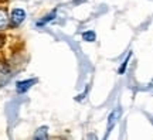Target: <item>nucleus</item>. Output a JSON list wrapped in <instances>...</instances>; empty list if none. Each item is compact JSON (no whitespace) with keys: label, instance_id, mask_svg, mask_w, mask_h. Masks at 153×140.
<instances>
[{"label":"nucleus","instance_id":"1","mask_svg":"<svg viewBox=\"0 0 153 140\" xmlns=\"http://www.w3.org/2000/svg\"><path fill=\"white\" fill-rule=\"evenodd\" d=\"M24 19H26V13H24V10H22V9H14V10L11 11L10 21L14 27L20 26V24L24 21Z\"/></svg>","mask_w":153,"mask_h":140},{"label":"nucleus","instance_id":"8","mask_svg":"<svg viewBox=\"0 0 153 140\" xmlns=\"http://www.w3.org/2000/svg\"><path fill=\"white\" fill-rule=\"evenodd\" d=\"M129 58H131V54L126 57V59L123 61V64H122V67L119 68V74H123L125 72V70H126V65H128V62H129Z\"/></svg>","mask_w":153,"mask_h":140},{"label":"nucleus","instance_id":"4","mask_svg":"<svg viewBox=\"0 0 153 140\" xmlns=\"http://www.w3.org/2000/svg\"><path fill=\"white\" fill-rule=\"evenodd\" d=\"M7 26H9V16H7L6 10L0 9V30L7 28Z\"/></svg>","mask_w":153,"mask_h":140},{"label":"nucleus","instance_id":"3","mask_svg":"<svg viewBox=\"0 0 153 140\" xmlns=\"http://www.w3.org/2000/svg\"><path fill=\"white\" fill-rule=\"evenodd\" d=\"M119 116H120V110H119V109H115L114 112L109 115V122H108V129H106V130H108V135H109L111 130L114 129V126L116 124V122H118V118H119ZM108 135L105 136V137H108Z\"/></svg>","mask_w":153,"mask_h":140},{"label":"nucleus","instance_id":"5","mask_svg":"<svg viewBox=\"0 0 153 140\" xmlns=\"http://www.w3.org/2000/svg\"><path fill=\"white\" fill-rule=\"evenodd\" d=\"M55 13H57L55 10L51 11V13H50V14H47V16L44 17V19L38 20V21H37V27H43V26H45V24H47L48 21H51V20H53V19L55 17Z\"/></svg>","mask_w":153,"mask_h":140},{"label":"nucleus","instance_id":"6","mask_svg":"<svg viewBox=\"0 0 153 140\" xmlns=\"http://www.w3.org/2000/svg\"><path fill=\"white\" fill-rule=\"evenodd\" d=\"M48 137V129L47 127H40L34 135V139H47Z\"/></svg>","mask_w":153,"mask_h":140},{"label":"nucleus","instance_id":"2","mask_svg":"<svg viewBox=\"0 0 153 140\" xmlns=\"http://www.w3.org/2000/svg\"><path fill=\"white\" fill-rule=\"evenodd\" d=\"M36 82H37V79H26V81L17 82V85H16L17 92H19V93H24V92L28 91Z\"/></svg>","mask_w":153,"mask_h":140},{"label":"nucleus","instance_id":"7","mask_svg":"<svg viewBox=\"0 0 153 140\" xmlns=\"http://www.w3.org/2000/svg\"><path fill=\"white\" fill-rule=\"evenodd\" d=\"M82 37H84V40H87V41H94L95 40V33L94 31H87L82 34Z\"/></svg>","mask_w":153,"mask_h":140}]
</instances>
